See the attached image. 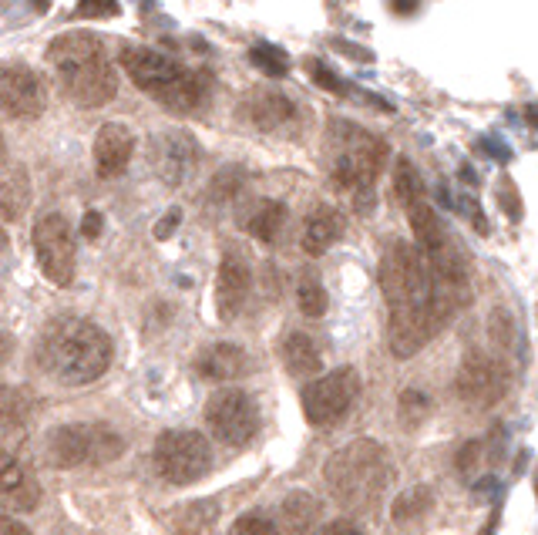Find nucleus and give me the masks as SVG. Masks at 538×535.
Returning <instances> with one entry per match:
<instances>
[{"instance_id":"obj_1","label":"nucleus","mask_w":538,"mask_h":535,"mask_svg":"<svg viewBox=\"0 0 538 535\" xmlns=\"http://www.w3.org/2000/svg\"><path fill=\"white\" fill-rule=\"evenodd\" d=\"M111 354H115L111 337L98 324L81 317L51 320L37 344V364L44 367V374L68 387L98 381L111 367Z\"/></svg>"},{"instance_id":"obj_2","label":"nucleus","mask_w":538,"mask_h":535,"mask_svg":"<svg viewBox=\"0 0 538 535\" xmlns=\"http://www.w3.org/2000/svg\"><path fill=\"white\" fill-rule=\"evenodd\" d=\"M48 61L61 91L81 108H101L118 95L115 64L91 31H68L48 44Z\"/></svg>"},{"instance_id":"obj_3","label":"nucleus","mask_w":538,"mask_h":535,"mask_svg":"<svg viewBox=\"0 0 538 535\" xmlns=\"http://www.w3.org/2000/svg\"><path fill=\"white\" fill-rule=\"evenodd\" d=\"M122 68L132 78V85L152 95L165 112L189 115L206 105L209 98V75L182 68L175 58L155 48H125Z\"/></svg>"},{"instance_id":"obj_4","label":"nucleus","mask_w":538,"mask_h":535,"mask_svg":"<svg viewBox=\"0 0 538 535\" xmlns=\"http://www.w3.org/2000/svg\"><path fill=\"white\" fill-rule=\"evenodd\" d=\"M394 475L397 472H394V461L387 455V448L370 438H360L354 445L340 448L337 455L327 461V468H323V478H327L333 498L350 512L370 509V505L387 492Z\"/></svg>"},{"instance_id":"obj_5","label":"nucleus","mask_w":538,"mask_h":535,"mask_svg":"<svg viewBox=\"0 0 538 535\" xmlns=\"http://www.w3.org/2000/svg\"><path fill=\"white\" fill-rule=\"evenodd\" d=\"M125 438L108 424H61L44 441V455L54 468H81V465H108L122 458Z\"/></svg>"},{"instance_id":"obj_6","label":"nucleus","mask_w":538,"mask_h":535,"mask_svg":"<svg viewBox=\"0 0 538 535\" xmlns=\"http://www.w3.org/2000/svg\"><path fill=\"white\" fill-rule=\"evenodd\" d=\"M380 287L394 310H424L431 300V270L414 246L391 243L380 260Z\"/></svg>"},{"instance_id":"obj_7","label":"nucleus","mask_w":538,"mask_h":535,"mask_svg":"<svg viewBox=\"0 0 538 535\" xmlns=\"http://www.w3.org/2000/svg\"><path fill=\"white\" fill-rule=\"evenodd\" d=\"M155 468L169 485H192L212 468V448L199 431H165L155 441Z\"/></svg>"},{"instance_id":"obj_8","label":"nucleus","mask_w":538,"mask_h":535,"mask_svg":"<svg viewBox=\"0 0 538 535\" xmlns=\"http://www.w3.org/2000/svg\"><path fill=\"white\" fill-rule=\"evenodd\" d=\"M357 394H360V377L354 367H340V371L317 377L303 391L306 421L317 424V428H330V424H337L343 414L354 408Z\"/></svg>"},{"instance_id":"obj_9","label":"nucleus","mask_w":538,"mask_h":535,"mask_svg":"<svg viewBox=\"0 0 538 535\" xmlns=\"http://www.w3.org/2000/svg\"><path fill=\"white\" fill-rule=\"evenodd\" d=\"M206 424L226 445H249L259 431V408L239 387H222L206 404Z\"/></svg>"},{"instance_id":"obj_10","label":"nucleus","mask_w":538,"mask_h":535,"mask_svg":"<svg viewBox=\"0 0 538 535\" xmlns=\"http://www.w3.org/2000/svg\"><path fill=\"white\" fill-rule=\"evenodd\" d=\"M34 256L41 273L48 276L58 287H68L74 280V260H78V249H74V233L68 219L61 212H48L44 219H37L34 226Z\"/></svg>"},{"instance_id":"obj_11","label":"nucleus","mask_w":538,"mask_h":535,"mask_svg":"<svg viewBox=\"0 0 538 535\" xmlns=\"http://www.w3.org/2000/svg\"><path fill=\"white\" fill-rule=\"evenodd\" d=\"M48 108V88L27 64H0V112L11 118H41Z\"/></svg>"},{"instance_id":"obj_12","label":"nucleus","mask_w":538,"mask_h":535,"mask_svg":"<svg viewBox=\"0 0 538 535\" xmlns=\"http://www.w3.org/2000/svg\"><path fill=\"white\" fill-rule=\"evenodd\" d=\"M454 391L471 408H495L505 394V371L481 350H468L454 377Z\"/></svg>"},{"instance_id":"obj_13","label":"nucleus","mask_w":538,"mask_h":535,"mask_svg":"<svg viewBox=\"0 0 538 535\" xmlns=\"http://www.w3.org/2000/svg\"><path fill=\"white\" fill-rule=\"evenodd\" d=\"M148 162L165 186H182L199 162V142L189 132H159L148 142Z\"/></svg>"},{"instance_id":"obj_14","label":"nucleus","mask_w":538,"mask_h":535,"mask_svg":"<svg viewBox=\"0 0 538 535\" xmlns=\"http://www.w3.org/2000/svg\"><path fill=\"white\" fill-rule=\"evenodd\" d=\"M41 502V485L31 468L14 455L11 448L0 445V509L7 512H31Z\"/></svg>"},{"instance_id":"obj_15","label":"nucleus","mask_w":538,"mask_h":535,"mask_svg":"<svg viewBox=\"0 0 538 535\" xmlns=\"http://www.w3.org/2000/svg\"><path fill=\"white\" fill-rule=\"evenodd\" d=\"M249 287H253V270L243 260V253L229 249L219 263V276H216V310L222 320L239 317V310L246 307Z\"/></svg>"},{"instance_id":"obj_16","label":"nucleus","mask_w":538,"mask_h":535,"mask_svg":"<svg viewBox=\"0 0 538 535\" xmlns=\"http://www.w3.org/2000/svg\"><path fill=\"white\" fill-rule=\"evenodd\" d=\"M135 155V135L125 122H105L95 135V169L101 179H115Z\"/></svg>"},{"instance_id":"obj_17","label":"nucleus","mask_w":538,"mask_h":535,"mask_svg":"<svg viewBox=\"0 0 538 535\" xmlns=\"http://www.w3.org/2000/svg\"><path fill=\"white\" fill-rule=\"evenodd\" d=\"M434 337V327L428 320V307L424 310H394L391 324H387V347L397 361H411L421 354V347Z\"/></svg>"},{"instance_id":"obj_18","label":"nucleus","mask_w":538,"mask_h":535,"mask_svg":"<svg viewBox=\"0 0 538 535\" xmlns=\"http://www.w3.org/2000/svg\"><path fill=\"white\" fill-rule=\"evenodd\" d=\"M172 535H216L219 529V502L216 498H196V502L175 505L169 515Z\"/></svg>"},{"instance_id":"obj_19","label":"nucleus","mask_w":538,"mask_h":535,"mask_svg":"<svg viewBox=\"0 0 538 535\" xmlns=\"http://www.w3.org/2000/svg\"><path fill=\"white\" fill-rule=\"evenodd\" d=\"M243 112L259 132H276V128H283L296 115V108L290 98L280 95V91H256V95L246 98Z\"/></svg>"},{"instance_id":"obj_20","label":"nucleus","mask_w":538,"mask_h":535,"mask_svg":"<svg viewBox=\"0 0 538 535\" xmlns=\"http://www.w3.org/2000/svg\"><path fill=\"white\" fill-rule=\"evenodd\" d=\"M246 371V354L243 347L236 344H216L209 350H202L196 361V374L206 377V381H236L239 374Z\"/></svg>"},{"instance_id":"obj_21","label":"nucleus","mask_w":538,"mask_h":535,"mask_svg":"<svg viewBox=\"0 0 538 535\" xmlns=\"http://www.w3.org/2000/svg\"><path fill=\"white\" fill-rule=\"evenodd\" d=\"M320 522V498L310 492H293L280 502V535H313V525Z\"/></svg>"},{"instance_id":"obj_22","label":"nucleus","mask_w":538,"mask_h":535,"mask_svg":"<svg viewBox=\"0 0 538 535\" xmlns=\"http://www.w3.org/2000/svg\"><path fill=\"white\" fill-rule=\"evenodd\" d=\"M31 202V179L21 165L0 172V223H17Z\"/></svg>"},{"instance_id":"obj_23","label":"nucleus","mask_w":538,"mask_h":535,"mask_svg":"<svg viewBox=\"0 0 538 535\" xmlns=\"http://www.w3.org/2000/svg\"><path fill=\"white\" fill-rule=\"evenodd\" d=\"M340 233H343L340 212L317 209L310 219H306V229H303V253H306V256H323V253H327V249L340 239Z\"/></svg>"},{"instance_id":"obj_24","label":"nucleus","mask_w":538,"mask_h":535,"mask_svg":"<svg viewBox=\"0 0 538 535\" xmlns=\"http://www.w3.org/2000/svg\"><path fill=\"white\" fill-rule=\"evenodd\" d=\"M407 212H411V229H414V239H417V246H421L424 256H434V253H441V249L451 246L448 233H444V223L431 206L417 202V206H411Z\"/></svg>"},{"instance_id":"obj_25","label":"nucleus","mask_w":538,"mask_h":535,"mask_svg":"<svg viewBox=\"0 0 538 535\" xmlns=\"http://www.w3.org/2000/svg\"><path fill=\"white\" fill-rule=\"evenodd\" d=\"M34 408H37V401L27 387L0 384V428H7V431L24 428V424L34 418Z\"/></svg>"},{"instance_id":"obj_26","label":"nucleus","mask_w":538,"mask_h":535,"mask_svg":"<svg viewBox=\"0 0 538 535\" xmlns=\"http://www.w3.org/2000/svg\"><path fill=\"white\" fill-rule=\"evenodd\" d=\"M283 364L293 377H317L320 374V350L306 334H290L283 340Z\"/></svg>"},{"instance_id":"obj_27","label":"nucleus","mask_w":538,"mask_h":535,"mask_svg":"<svg viewBox=\"0 0 538 535\" xmlns=\"http://www.w3.org/2000/svg\"><path fill=\"white\" fill-rule=\"evenodd\" d=\"M283 223H286V206H283V202L263 199L253 212H249L246 229H249V236L259 239V243H276Z\"/></svg>"},{"instance_id":"obj_28","label":"nucleus","mask_w":538,"mask_h":535,"mask_svg":"<svg viewBox=\"0 0 538 535\" xmlns=\"http://www.w3.org/2000/svg\"><path fill=\"white\" fill-rule=\"evenodd\" d=\"M434 509V492L428 485H414V488H404L401 495L394 498V505H391V519L397 525H407V522H414V519H424Z\"/></svg>"},{"instance_id":"obj_29","label":"nucleus","mask_w":538,"mask_h":535,"mask_svg":"<svg viewBox=\"0 0 538 535\" xmlns=\"http://www.w3.org/2000/svg\"><path fill=\"white\" fill-rule=\"evenodd\" d=\"M421 192H424V186H421V175L414 172V165L407 159H397V165H394V199L401 202L404 209H411L421 202Z\"/></svg>"},{"instance_id":"obj_30","label":"nucleus","mask_w":538,"mask_h":535,"mask_svg":"<svg viewBox=\"0 0 538 535\" xmlns=\"http://www.w3.org/2000/svg\"><path fill=\"white\" fill-rule=\"evenodd\" d=\"M428 408H431V398L424 391H417V387H407L401 391V398H397V418L407 431H417L428 418Z\"/></svg>"},{"instance_id":"obj_31","label":"nucleus","mask_w":538,"mask_h":535,"mask_svg":"<svg viewBox=\"0 0 538 535\" xmlns=\"http://www.w3.org/2000/svg\"><path fill=\"white\" fill-rule=\"evenodd\" d=\"M249 61L269 78H286V71H290V54L276 48V44H256V48H249Z\"/></svg>"},{"instance_id":"obj_32","label":"nucleus","mask_w":538,"mask_h":535,"mask_svg":"<svg viewBox=\"0 0 538 535\" xmlns=\"http://www.w3.org/2000/svg\"><path fill=\"white\" fill-rule=\"evenodd\" d=\"M296 303H300V310H303V317H323L330 307V300H327V290L320 287V280H313V276H303L300 280V287H296Z\"/></svg>"},{"instance_id":"obj_33","label":"nucleus","mask_w":538,"mask_h":535,"mask_svg":"<svg viewBox=\"0 0 538 535\" xmlns=\"http://www.w3.org/2000/svg\"><path fill=\"white\" fill-rule=\"evenodd\" d=\"M229 535H280V529H276V522H269L266 515L249 512V515H243V519L233 522Z\"/></svg>"},{"instance_id":"obj_34","label":"nucleus","mask_w":538,"mask_h":535,"mask_svg":"<svg viewBox=\"0 0 538 535\" xmlns=\"http://www.w3.org/2000/svg\"><path fill=\"white\" fill-rule=\"evenodd\" d=\"M122 4L118 0H78L74 14L85 17V21H105V17H118Z\"/></svg>"},{"instance_id":"obj_35","label":"nucleus","mask_w":538,"mask_h":535,"mask_svg":"<svg viewBox=\"0 0 538 535\" xmlns=\"http://www.w3.org/2000/svg\"><path fill=\"white\" fill-rule=\"evenodd\" d=\"M481 455H485V448H481V441H465V445L458 448V455H454V468H458V475H475L478 465H481Z\"/></svg>"},{"instance_id":"obj_36","label":"nucleus","mask_w":538,"mask_h":535,"mask_svg":"<svg viewBox=\"0 0 538 535\" xmlns=\"http://www.w3.org/2000/svg\"><path fill=\"white\" fill-rule=\"evenodd\" d=\"M306 71H310V78H313V85L323 88V91H330V95H343V81L333 75V71L327 68L323 61H306Z\"/></svg>"},{"instance_id":"obj_37","label":"nucleus","mask_w":538,"mask_h":535,"mask_svg":"<svg viewBox=\"0 0 538 535\" xmlns=\"http://www.w3.org/2000/svg\"><path fill=\"white\" fill-rule=\"evenodd\" d=\"M491 340H495L498 347H512V337H515V327H512V317H508L505 310H495L491 313Z\"/></svg>"},{"instance_id":"obj_38","label":"nucleus","mask_w":538,"mask_h":535,"mask_svg":"<svg viewBox=\"0 0 538 535\" xmlns=\"http://www.w3.org/2000/svg\"><path fill=\"white\" fill-rule=\"evenodd\" d=\"M498 206L508 212V219H522V199H518L515 182H508V179L498 182Z\"/></svg>"},{"instance_id":"obj_39","label":"nucleus","mask_w":538,"mask_h":535,"mask_svg":"<svg viewBox=\"0 0 538 535\" xmlns=\"http://www.w3.org/2000/svg\"><path fill=\"white\" fill-rule=\"evenodd\" d=\"M239 182H243V175L233 169L216 175V182H212V199H229L233 192H239Z\"/></svg>"},{"instance_id":"obj_40","label":"nucleus","mask_w":538,"mask_h":535,"mask_svg":"<svg viewBox=\"0 0 538 535\" xmlns=\"http://www.w3.org/2000/svg\"><path fill=\"white\" fill-rule=\"evenodd\" d=\"M179 223H182V209H169L159 223H155V239H169L175 229H179Z\"/></svg>"},{"instance_id":"obj_41","label":"nucleus","mask_w":538,"mask_h":535,"mask_svg":"<svg viewBox=\"0 0 538 535\" xmlns=\"http://www.w3.org/2000/svg\"><path fill=\"white\" fill-rule=\"evenodd\" d=\"M101 229H105V219H101V212H85V223H81V233H85L88 239H98Z\"/></svg>"},{"instance_id":"obj_42","label":"nucleus","mask_w":538,"mask_h":535,"mask_svg":"<svg viewBox=\"0 0 538 535\" xmlns=\"http://www.w3.org/2000/svg\"><path fill=\"white\" fill-rule=\"evenodd\" d=\"M320 535H360V529L354 522H347V519H340V522H330L327 529H323Z\"/></svg>"},{"instance_id":"obj_43","label":"nucleus","mask_w":538,"mask_h":535,"mask_svg":"<svg viewBox=\"0 0 538 535\" xmlns=\"http://www.w3.org/2000/svg\"><path fill=\"white\" fill-rule=\"evenodd\" d=\"M0 535H31V532H27L17 519H7L4 515V519H0Z\"/></svg>"},{"instance_id":"obj_44","label":"nucleus","mask_w":538,"mask_h":535,"mask_svg":"<svg viewBox=\"0 0 538 535\" xmlns=\"http://www.w3.org/2000/svg\"><path fill=\"white\" fill-rule=\"evenodd\" d=\"M11 350H14V340H11V334H4V330H0V364H4L7 357H11Z\"/></svg>"},{"instance_id":"obj_45","label":"nucleus","mask_w":538,"mask_h":535,"mask_svg":"<svg viewBox=\"0 0 538 535\" xmlns=\"http://www.w3.org/2000/svg\"><path fill=\"white\" fill-rule=\"evenodd\" d=\"M391 7L397 14H414L417 11V0H391Z\"/></svg>"},{"instance_id":"obj_46","label":"nucleus","mask_w":538,"mask_h":535,"mask_svg":"<svg viewBox=\"0 0 538 535\" xmlns=\"http://www.w3.org/2000/svg\"><path fill=\"white\" fill-rule=\"evenodd\" d=\"M27 4H31L37 14H44V11H48V7H51V0H27Z\"/></svg>"},{"instance_id":"obj_47","label":"nucleus","mask_w":538,"mask_h":535,"mask_svg":"<svg viewBox=\"0 0 538 535\" xmlns=\"http://www.w3.org/2000/svg\"><path fill=\"white\" fill-rule=\"evenodd\" d=\"M525 118H528V125H535V128H538V105H532V108H528V112H525Z\"/></svg>"},{"instance_id":"obj_48","label":"nucleus","mask_w":538,"mask_h":535,"mask_svg":"<svg viewBox=\"0 0 538 535\" xmlns=\"http://www.w3.org/2000/svg\"><path fill=\"white\" fill-rule=\"evenodd\" d=\"M495 525H498V515H491V522H488V529H485V535H495Z\"/></svg>"},{"instance_id":"obj_49","label":"nucleus","mask_w":538,"mask_h":535,"mask_svg":"<svg viewBox=\"0 0 538 535\" xmlns=\"http://www.w3.org/2000/svg\"><path fill=\"white\" fill-rule=\"evenodd\" d=\"M4 246H7V233L0 229V253H4Z\"/></svg>"},{"instance_id":"obj_50","label":"nucleus","mask_w":538,"mask_h":535,"mask_svg":"<svg viewBox=\"0 0 538 535\" xmlns=\"http://www.w3.org/2000/svg\"><path fill=\"white\" fill-rule=\"evenodd\" d=\"M0 155H4V138H0Z\"/></svg>"},{"instance_id":"obj_51","label":"nucleus","mask_w":538,"mask_h":535,"mask_svg":"<svg viewBox=\"0 0 538 535\" xmlns=\"http://www.w3.org/2000/svg\"><path fill=\"white\" fill-rule=\"evenodd\" d=\"M535 492H538V478H535Z\"/></svg>"}]
</instances>
